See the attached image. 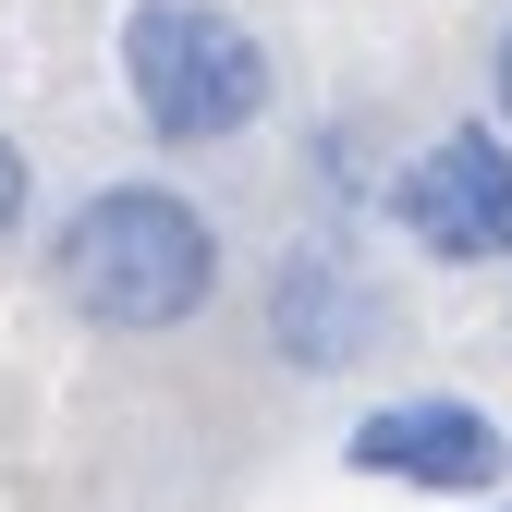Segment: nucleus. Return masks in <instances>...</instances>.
Here are the masks:
<instances>
[{"instance_id":"nucleus-1","label":"nucleus","mask_w":512,"mask_h":512,"mask_svg":"<svg viewBox=\"0 0 512 512\" xmlns=\"http://www.w3.org/2000/svg\"><path fill=\"white\" fill-rule=\"evenodd\" d=\"M37 269H49L61 317H86L98 342H171V330H196L220 305L232 244H220V220L183 196V183L122 171V183H86V196L49 220Z\"/></svg>"},{"instance_id":"nucleus-2","label":"nucleus","mask_w":512,"mask_h":512,"mask_svg":"<svg viewBox=\"0 0 512 512\" xmlns=\"http://www.w3.org/2000/svg\"><path fill=\"white\" fill-rule=\"evenodd\" d=\"M110 74H122V110L183 159L244 147L281 98V61L232 0H135L122 37H110Z\"/></svg>"},{"instance_id":"nucleus-3","label":"nucleus","mask_w":512,"mask_h":512,"mask_svg":"<svg viewBox=\"0 0 512 512\" xmlns=\"http://www.w3.org/2000/svg\"><path fill=\"white\" fill-rule=\"evenodd\" d=\"M256 342H269V366L293 378H354L391 354V281L354 256V232H293L269 256V281H256Z\"/></svg>"},{"instance_id":"nucleus-4","label":"nucleus","mask_w":512,"mask_h":512,"mask_svg":"<svg viewBox=\"0 0 512 512\" xmlns=\"http://www.w3.org/2000/svg\"><path fill=\"white\" fill-rule=\"evenodd\" d=\"M391 232L427 269H488L512 256V135L500 122H439L415 159H391Z\"/></svg>"},{"instance_id":"nucleus-5","label":"nucleus","mask_w":512,"mask_h":512,"mask_svg":"<svg viewBox=\"0 0 512 512\" xmlns=\"http://www.w3.org/2000/svg\"><path fill=\"white\" fill-rule=\"evenodd\" d=\"M342 464L366 488H415V500H500L512 415H488L476 391H391L342 427Z\"/></svg>"},{"instance_id":"nucleus-6","label":"nucleus","mask_w":512,"mask_h":512,"mask_svg":"<svg viewBox=\"0 0 512 512\" xmlns=\"http://www.w3.org/2000/svg\"><path fill=\"white\" fill-rule=\"evenodd\" d=\"M305 196H317V220H330V232H342L366 196H391V171L366 159V122H354V110H330V122L305 135Z\"/></svg>"},{"instance_id":"nucleus-7","label":"nucleus","mask_w":512,"mask_h":512,"mask_svg":"<svg viewBox=\"0 0 512 512\" xmlns=\"http://www.w3.org/2000/svg\"><path fill=\"white\" fill-rule=\"evenodd\" d=\"M25 220H37V159L0 135V244H25Z\"/></svg>"},{"instance_id":"nucleus-8","label":"nucleus","mask_w":512,"mask_h":512,"mask_svg":"<svg viewBox=\"0 0 512 512\" xmlns=\"http://www.w3.org/2000/svg\"><path fill=\"white\" fill-rule=\"evenodd\" d=\"M488 122H500V135H512V13L488 25Z\"/></svg>"},{"instance_id":"nucleus-9","label":"nucleus","mask_w":512,"mask_h":512,"mask_svg":"<svg viewBox=\"0 0 512 512\" xmlns=\"http://www.w3.org/2000/svg\"><path fill=\"white\" fill-rule=\"evenodd\" d=\"M476 512H512V500H476Z\"/></svg>"}]
</instances>
